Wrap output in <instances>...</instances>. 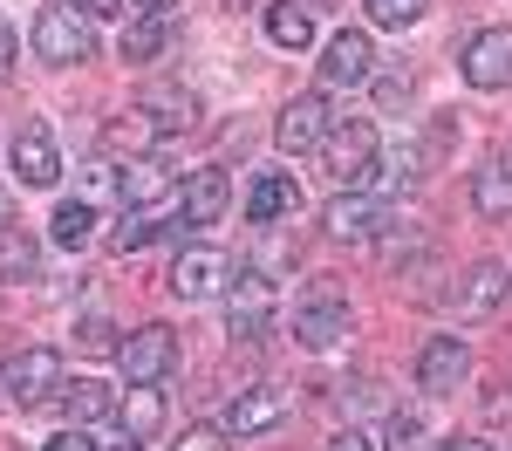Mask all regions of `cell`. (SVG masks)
I'll list each match as a JSON object with an SVG mask.
<instances>
[{
  "label": "cell",
  "instance_id": "cell-1",
  "mask_svg": "<svg viewBox=\"0 0 512 451\" xmlns=\"http://www.w3.org/2000/svg\"><path fill=\"white\" fill-rule=\"evenodd\" d=\"M35 55L41 62H55V69H69V62H89L96 55V21L82 14V7H41L35 14Z\"/></svg>",
  "mask_w": 512,
  "mask_h": 451
},
{
  "label": "cell",
  "instance_id": "cell-2",
  "mask_svg": "<svg viewBox=\"0 0 512 451\" xmlns=\"http://www.w3.org/2000/svg\"><path fill=\"white\" fill-rule=\"evenodd\" d=\"M171 363H178V335H171L164 322H151V328H137L130 342H117L123 383H164V376H171Z\"/></svg>",
  "mask_w": 512,
  "mask_h": 451
},
{
  "label": "cell",
  "instance_id": "cell-3",
  "mask_svg": "<svg viewBox=\"0 0 512 451\" xmlns=\"http://www.w3.org/2000/svg\"><path fill=\"white\" fill-rule=\"evenodd\" d=\"M226 287H233V260L212 253V246H192V253L171 260V294H178V301H212V294H226Z\"/></svg>",
  "mask_w": 512,
  "mask_h": 451
},
{
  "label": "cell",
  "instance_id": "cell-4",
  "mask_svg": "<svg viewBox=\"0 0 512 451\" xmlns=\"http://www.w3.org/2000/svg\"><path fill=\"white\" fill-rule=\"evenodd\" d=\"M287 410H294V397L287 390H239L233 404L219 410V431L226 438H253V431H274V424H287Z\"/></svg>",
  "mask_w": 512,
  "mask_h": 451
},
{
  "label": "cell",
  "instance_id": "cell-5",
  "mask_svg": "<svg viewBox=\"0 0 512 451\" xmlns=\"http://www.w3.org/2000/svg\"><path fill=\"white\" fill-rule=\"evenodd\" d=\"M69 383H62V356L55 349H21L14 363H7V397L14 404H48V397H62Z\"/></svg>",
  "mask_w": 512,
  "mask_h": 451
},
{
  "label": "cell",
  "instance_id": "cell-6",
  "mask_svg": "<svg viewBox=\"0 0 512 451\" xmlns=\"http://www.w3.org/2000/svg\"><path fill=\"white\" fill-rule=\"evenodd\" d=\"M369 164H376V130H369V123H335L328 144H321V171H328L335 185H355Z\"/></svg>",
  "mask_w": 512,
  "mask_h": 451
},
{
  "label": "cell",
  "instance_id": "cell-7",
  "mask_svg": "<svg viewBox=\"0 0 512 451\" xmlns=\"http://www.w3.org/2000/svg\"><path fill=\"white\" fill-rule=\"evenodd\" d=\"M328 130H335V123H328V96H294L274 123V144L287 158H301V151H321V144H328Z\"/></svg>",
  "mask_w": 512,
  "mask_h": 451
},
{
  "label": "cell",
  "instance_id": "cell-8",
  "mask_svg": "<svg viewBox=\"0 0 512 451\" xmlns=\"http://www.w3.org/2000/svg\"><path fill=\"white\" fill-rule=\"evenodd\" d=\"M465 376H472V349H465L458 335H431V342H424V356H417V390L451 397Z\"/></svg>",
  "mask_w": 512,
  "mask_h": 451
},
{
  "label": "cell",
  "instance_id": "cell-9",
  "mask_svg": "<svg viewBox=\"0 0 512 451\" xmlns=\"http://www.w3.org/2000/svg\"><path fill=\"white\" fill-rule=\"evenodd\" d=\"M321 226H328V240H342V246H369L383 226H390V212L369 199V192H349V199H328Z\"/></svg>",
  "mask_w": 512,
  "mask_h": 451
},
{
  "label": "cell",
  "instance_id": "cell-10",
  "mask_svg": "<svg viewBox=\"0 0 512 451\" xmlns=\"http://www.w3.org/2000/svg\"><path fill=\"white\" fill-rule=\"evenodd\" d=\"M226 322H233L239 342H260L267 328H274V287L260 281V274H239L226 287Z\"/></svg>",
  "mask_w": 512,
  "mask_h": 451
},
{
  "label": "cell",
  "instance_id": "cell-11",
  "mask_svg": "<svg viewBox=\"0 0 512 451\" xmlns=\"http://www.w3.org/2000/svg\"><path fill=\"white\" fill-rule=\"evenodd\" d=\"M376 76V48L362 28H342V35L328 41V55H321V82L328 89H362V82Z\"/></svg>",
  "mask_w": 512,
  "mask_h": 451
},
{
  "label": "cell",
  "instance_id": "cell-12",
  "mask_svg": "<svg viewBox=\"0 0 512 451\" xmlns=\"http://www.w3.org/2000/svg\"><path fill=\"white\" fill-rule=\"evenodd\" d=\"M465 82L472 89H506L512 82V28H485L465 48Z\"/></svg>",
  "mask_w": 512,
  "mask_h": 451
},
{
  "label": "cell",
  "instance_id": "cell-13",
  "mask_svg": "<svg viewBox=\"0 0 512 451\" xmlns=\"http://www.w3.org/2000/svg\"><path fill=\"white\" fill-rule=\"evenodd\" d=\"M14 171H21V185H55V178H62V158H55L48 123H21V137H14Z\"/></svg>",
  "mask_w": 512,
  "mask_h": 451
},
{
  "label": "cell",
  "instance_id": "cell-14",
  "mask_svg": "<svg viewBox=\"0 0 512 451\" xmlns=\"http://www.w3.org/2000/svg\"><path fill=\"white\" fill-rule=\"evenodd\" d=\"M506 267H499V260H478L472 274H465V281H458V294H451V308H458V315H465V322H478V315H492V308H499V301H506Z\"/></svg>",
  "mask_w": 512,
  "mask_h": 451
},
{
  "label": "cell",
  "instance_id": "cell-15",
  "mask_svg": "<svg viewBox=\"0 0 512 451\" xmlns=\"http://www.w3.org/2000/svg\"><path fill=\"white\" fill-rule=\"evenodd\" d=\"M226 205H233V178L226 171H192V185H185V226H219Z\"/></svg>",
  "mask_w": 512,
  "mask_h": 451
},
{
  "label": "cell",
  "instance_id": "cell-16",
  "mask_svg": "<svg viewBox=\"0 0 512 451\" xmlns=\"http://www.w3.org/2000/svg\"><path fill=\"white\" fill-rule=\"evenodd\" d=\"M349 335V308L342 301H308V308H294V342L301 349H335Z\"/></svg>",
  "mask_w": 512,
  "mask_h": 451
},
{
  "label": "cell",
  "instance_id": "cell-17",
  "mask_svg": "<svg viewBox=\"0 0 512 451\" xmlns=\"http://www.w3.org/2000/svg\"><path fill=\"white\" fill-rule=\"evenodd\" d=\"M164 137V123L137 103V110H123V117H110V130H103V151H117V158H144L151 144Z\"/></svg>",
  "mask_w": 512,
  "mask_h": 451
},
{
  "label": "cell",
  "instance_id": "cell-18",
  "mask_svg": "<svg viewBox=\"0 0 512 451\" xmlns=\"http://www.w3.org/2000/svg\"><path fill=\"white\" fill-rule=\"evenodd\" d=\"M472 205L478 219H512V158H485L472 171Z\"/></svg>",
  "mask_w": 512,
  "mask_h": 451
},
{
  "label": "cell",
  "instance_id": "cell-19",
  "mask_svg": "<svg viewBox=\"0 0 512 451\" xmlns=\"http://www.w3.org/2000/svg\"><path fill=\"white\" fill-rule=\"evenodd\" d=\"M117 417H123V431H130V445L158 438V424H164V397H158V383H130V397L117 404Z\"/></svg>",
  "mask_w": 512,
  "mask_h": 451
},
{
  "label": "cell",
  "instance_id": "cell-20",
  "mask_svg": "<svg viewBox=\"0 0 512 451\" xmlns=\"http://www.w3.org/2000/svg\"><path fill=\"white\" fill-rule=\"evenodd\" d=\"M62 410H69V424H103V417H117V390L76 376V383L62 390Z\"/></svg>",
  "mask_w": 512,
  "mask_h": 451
},
{
  "label": "cell",
  "instance_id": "cell-21",
  "mask_svg": "<svg viewBox=\"0 0 512 451\" xmlns=\"http://www.w3.org/2000/svg\"><path fill=\"white\" fill-rule=\"evenodd\" d=\"M267 35H274L280 48L301 55V48L315 41V7H301V0H274V7H267Z\"/></svg>",
  "mask_w": 512,
  "mask_h": 451
},
{
  "label": "cell",
  "instance_id": "cell-22",
  "mask_svg": "<svg viewBox=\"0 0 512 451\" xmlns=\"http://www.w3.org/2000/svg\"><path fill=\"white\" fill-rule=\"evenodd\" d=\"M164 192H171L164 164H151V158H130V171H123V192H117V199L130 205V212H144V205H158Z\"/></svg>",
  "mask_w": 512,
  "mask_h": 451
},
{
  "label": "cell",
  "instance_id": "cell-23",
  "mask_svg": "<svg viewBox=\"0 0 512 451\" xmlns=\"http://www.w3.org/2000/svg\"><path fill=\"white\" fill-rule=\"evenodd\" d=\"M294 205H301V192H294V178H260V185H253V199H246V219H253V226H274L280 212H294Z\"/></svg>",
  "mask_w": 512,
  "mask_h": 451
},
{
  "label": "cell",
  "instance_id": "cell-24",
  "mask_svg": "<svg viewBox=\"0 0 512 451\" xmlns=\"http://www.w3.org/2000/svg\"><path fill=\"white\" fill-rule=\"evenodd\" d=\"M164 41H171V21L144 7V21L123 28V62H151V55H164Z\"/></svg>",
  "mask_w": 512,
  "mask_h": 451
},
{
  "label": "cell",
  "instance_id": "cell-25",
  "mask_svg": "<svg viewBox=\"0 0 512 451\" xmlns=\"http://www.w3.org/2000/svg\"><path fill=\"white\" fill-rule=\"evenodd\" d=\"M89 233H96V205L89 199H62L55 205V246H89Z\"/></svg>",
  "mask_w": 512,
  "mask_h": 451
},
{
  "label": "cell",
  "instance_id": "cell-26",
  "mask_svg": "<svg viewBox=\"0 0 512 451\" xmlns=\"http://www.w3.org/2000/svg\"><path fill=\"white\" fill-rule=\"evenodd\" d=\"M144 110H151L164 130H185L198 103H192V89H151V96H144Z\"/></svg>",
  "mask_w": 512,
  "mask_h": 451
},
{
  "label": "cell",
  "instance_id": "cell-27",
  "mask_svg": "<svg viewBox=\"0 0 512 451\" xmlns=\"http://www.w3.org/2000/svg\"><path fill=\"white\" fill-rule=\"evenodd\" d=\"M164 233V219L158 212H123V226L117 233H110V246H117V253H137V246H151Z\"/></svg>",
  "mask_w": 512,
  "mask_h": 451
},
{
  "label": "cell",
  "instance_id": "cell-28",
  "mask_svg": "<svg viewBox=\"0 0 512 451\" xmlns=\"http://www.w3.org/2000/svg\"><path fill=\"white\" fill-rule=\"evenodd\" d=\"M0 274H7V281L35 274V240H28L21 226H7V233H0Z\"/></svg>",
  "mask_w": 512,
  "mask_h": 451
},
{
  "label": "cell",
  "instance_id": "cell-29",
  "mask_svg": "<svg viewBox=\"0 0 512 451\" xmlns=\"http://www.w3.org/2000/svg\"><path fill=\"white\" fill-rule=\"evenodd\" d=\"M424 7H431V0H369V21H376V28H410Z\"/></svg>",
  "mask_w": 512,
  "mask_h": 451
},
{
  "label": "cell",
  "instance_id": "cell-30",
  "mask_svg": "<svg viewBox=\"0 0 512 451\" xmlns=\"http://www.w3.org/2000/svg\"><path fill=\"white\" fill-rule=\"evenodd\" d=\"M76 349H82V356H117V328H110V322H82L76 328Z\"/></svg>",
  "mask_w": 512,
  "mask_h": 451
},
{
  "label": "cell",
  "instance_id": "cell-31",
  "mask_svg": "<svg viewBox=\"0 0 512 451\" xmlns=\"http://www.w3.org/2000/svg\"><path fill=\"white\" fill-rule=\"evenodd\" d=\"M390 451H424V424H417V410H396V417H390Z\"/></svg>",
  "mask_w": 512,
  "mask_h": 451
},
{
  "label": "cell",
  "instance_id": "cell-32",
  "mask_svg": "<svg viewBox=\"0 0 512 451\" xmlns=\"http://www.w3.org/2000/svg\"><path fill=\"white\" fill-rule=\"evenodd\" d=\"M171 451H233V445H226V431H212V424H192V431H185V438H178Z\"/></svg>",
  "mask_w": 512,
  "mask_h": 451
},
{
  "label": "cell",
  "instance_id": "cell-33",
  "mask_svg": "<svg viewBox=\"0 0 512 451\" xmlns=\"http://www.w3.org/2000/svg\"><path fill=\"white\" fill-rule=\"evenodd\" d=\"M14 62H21V41L7 28V14H0V82H14Z\"/></svg>",
  "mask_w": 512,
  "mask_h": 451
},
{
  "label": "cell",
  "instance_id": "cell-34",
  "mask_svg": "<svg viewBox=\"0 0 512 451\" xmlns=\"http://www.w3.org/2000/svg\"><path fill=\"white\" fill-rule=\"evenodd\" d=\"M41 451H103V445H96V438H89L82 424H69L62 438H48V445H41Z\"/></svg>",
  "mask_w": 512,
  "mask_h": 451
},
{
  "label": "cell",
  "instance_id": "cell-35",
  "mask_svg": "<svg viewBox=\"0 0 512 451\" xmlns=\"http://www.w3.org/2000/svg\"><path fill=\"white\" fill-rule=\"evenodd\" d=\"M376 96H383V103H403V96H410V76H383V82H376Z\"/></svg>",
  "mask_w": 512,
  "mask_h": 451
},
{
  "label": "cell",
  "instance_id": "cell-36",
  "mask_svg": "<svg viewBox=\"0 0 512 451\" xmlns=\"http://www.w3.org/2000/svg\"><path fill=\"white\" fill-rule=\"evenodd\" d=\"M328 451H376V445H369L362 431H342V438H328Z\"/></svg>",
  "mask_w": 512,
  "mask_h": 451
},
{
  "label": "cell",
  "instance_id": "cell-37",
  "mask_svg": "<svg viewBox=\"0 0 512 451\" xmlns=\"http://www.w3.org/2000/svg\"><path fill=\"white\" fill-rule=\"evenodd\" d=\"M69 7H82L89 21H96V14H123V0H69Z\"/></svg>",
  "mask_w": 512,
  "mask_h": 451
},
{
  "label": "cell",
  "instance_id": "cell-38",
  "mask_svg": "<svg viewBox=\"0 0 512 451\" xmlns=\"http://www.w3.org/2000/svg\"><path fill=\"white\" fill-rule=\"evenodd\" d=\"M437 451H485L478 438H451V445H437Z\"/></svg>",
  "mask_w": 512,
  "mask_h": 451
},
{
  "label": "cell",
  "instance_id": "cell-39",
  "mask_svg": "<svg viewBox=\"0 0 512 451\" xmlns=\"http://www.w3.org/2000/svg\"><path fill=\"white\" fill-rule=\"evenodd\" d=\"M7 226H14V199L0 192V233H7Z\"/></svg>",
  "mask_w": 512,
  "mask_h": 451
},
{
  "label": "cell",
  "instance_id": "cell-40",
  "mask_svg": "<svg viewBox=\"0 0 512 451\" xmlns=\"http://www.w3.org/2000/svg\"><path fill=\"white\" fill-rule=\"evenodd\" d=\"M144 7H151V14H171V7H178V0H144Z\"/></svg>",
  "mask_w": 512,
  "mask_h": 451
},
{
  "label": "cell",
  "instance_id": "cell-41",
  "mask_svg": "<svg viewBox=\"0 0 512 451\" xmlns=\"http://www.w3.org/2000/svg\"><path fill=\"white\" fill-rule=\"evenodd\" d=\"M110 451H144V445H110Z\"/></svg>",
  "mask_w": 512,
  "mask_h": 451
},
{
  "label": "cell",
  "instance_id": "cell-42",
  "mask_svg": "<svg viewBox=\"0 0 512 451\" xmlns=\"http://www.w3.org/2000/svg\"><path fill=\"white\" fill-rule=\"evenodd\" d=\"M0 383H7V369H0ZM0 397H7V390H0Z\"/></svg>",
  "mask_w": 512,
  "mask_h": 451
}]
</instances>
